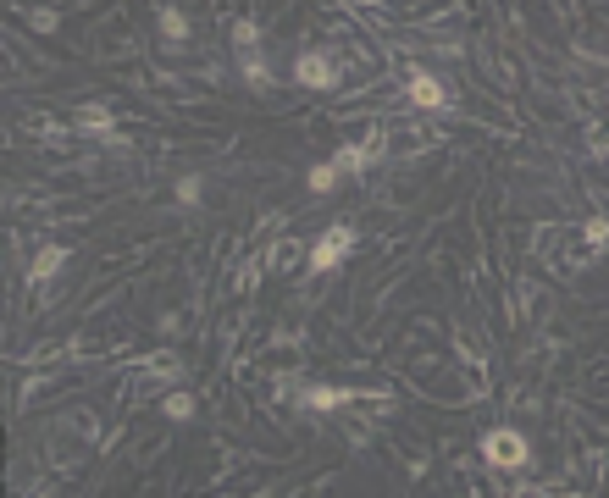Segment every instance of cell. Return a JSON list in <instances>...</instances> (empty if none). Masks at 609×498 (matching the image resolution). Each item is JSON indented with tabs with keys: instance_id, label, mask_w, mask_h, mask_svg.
<instances>
[{
	"instance_id": "1",
	"label": "cell",
	"mask_w": 609,
	"mask_h": 498,
	"mask_svg": "<svg viewBox=\"0 0 609 498\" xmlns=\"http://www.w3.org/2000/svg\"><path fill=\"white\" fill-rule=\"evenodd\" d=\"M482 460L504 476H521V471H532V443L515 427H493V432H482Z\"/></svg>"
},
{
	"instance_id": "2",
	"label": "cell",
	"mask_w": 609,
	"mask_h": 498,
	"mask_svg": "<svg viewBox=\"0 0 609 498\" xmlns=\"http://www.w3.org/2000/svg\"><path fill=\"white\" fill-rule=\"evenodd\" d=\"M349 255H355V227H349V222H333V227H322V233H316L311 261H305V266H311L316 277H327V272H338Z\"/></svg>"
},
{
	"instance_id": "3",
	"label": "cell",
	"mask_w": 609,
	"mask_h": 498,
	"mask_svg": "<svg viewBox=\"0 0 609 498\" xmlns=\"http://www.w3.org/2000/svg\"><path fill=\"white\" fill-rule=\"evenodd\" d=\"M405 95H410V106L416 111H438V117H454V89L438 78V72H427V67H410V78H405Z\"/></svg>"
},
{
	"instance_id": "4",
	"label": "cell",
	"mask_w": 609,
	"mask_h": 498,
	"mask_svg": "<svg viewBox=\"0 0 609 498\" xmlns=\"http://www.w3.org/2000/svg\"><path fill=\"white\" fill-rule=\"evenodd\" d=\"M338 78H344V56H338V50H305V56L294 61L299 89H338Z\"/></svg>"
},
{
	"instance_id": "5",
	"label": "cell",
	"mask_w": 609,
	"mask_h": 498,
	"mask_svg": "<svg viewBox=\"0 0 609 498\" xmlns=\"http://www.w3.org/2000/svg\"><path fill=\"white\" fill-rule=\"evenodd\" d=\"M366 399H377V393H366V388H344V382H311V388L299 393V404H305V410H322V415L349 410V404H366Z\"/></svg>"
},
{
	"instance_id": "6",
	"label": "cell",
	"mask_w": 609,
	"mask_h": 498,
	"mask_svg": "<svg viewBox=\"0 0 609 498\" xmlns=\"http://www.w3.org/2000/svg\"><path fill=\"white\" fill-rule=\"evenodd\" d=\"M383 133H371V139H360V144H338L333 150V166H338V178H360L366 166H377L383 161Z\"/></svg>"
},
{
	"instance_id": "7",
	"label": "cell",
	"mask_w": 609,
	"mask_h": 498,
	"mask_svg": "<svg viewBox=\"0 0 609 498\" xmlns=\"http://www.w3.org/2000/svg\"><path fill=\"white\" fill-rule=\"evenodd\" d=\"M72 133H84V139L106 144L111 133H117V111H111V100H89V106L72 111Z\"/></svg>"
},
{
	"instance_id": "8",
	"label": "cell",
	"mask_w": 609,
	"mask_h": 498,
	"mask_svg": "<svg viewBox=\"0 0 609 498\" xmlns=\"http://www.w3.org/2000/svg\"><path fill=\"white\" fill-rule=\"evenodd\" d=\"M67 261H72V249H67V244H39V249H34V261H28V283L45 288L50 277H56L61 266H67Z\"/></svg>"
},
{
	"instance_id": "9",
	"label": "cell",
	"mask_w": 609,
	"mask_h": 498,
	"mask_svg": "<svg viewBox=\"0 0 609 498\" xmlns=\"http://www.w3.org/2000/svg\"><path fill=\"white\" fill-rule=\"evenodd\" d=\"M139 371H144V382H161L167 393L183 382V360L178 355H150V360H139Z\"/></svg>"
},
{
	"instance_id": "10",
	"label": "cell",
	"mask_w": 609,
	"mask_h": 498,
	"mask_svg": "<svg viewBox=\"0 0 609 498\" xmlns=\"http://www.w3.org/2000/svg\"><path fill=\"white\" fill-rule=\"evenodd\" d=\"M239 78L250 83V89H277V72H272V61L261 56V50H250V56H239Z\"/></svg>"
},
{
	"instance_id": "11",
	"label": "cell",
	"mask_w": 609,
	"mask_h": 498,
	"mask_svg": "<svg viewBox=\"0 0 609 498\" xmlns=\"http://www.w3.org/2000/svg\"><path fill=\"white\" fill-rule=\"evenodd\" d=\"M299 261H311V255H305V244H299V238H277V244L266 249V272H294Z\"/></svg>"
},
{
	"instance_id": "12",
	"label": "cell",
	"mask_w": 609,
	"mask_h": 498,
	"mask_svg": "<svg viewBox=\"0 0 609 498\" xmlns=\"http://www.w3.org/2000/svg\"><path fill=\"white\" fill-rule=\"evenodd\" d=\"M156 28L167 45H183L189 39V12H178V6H156Z\"/></svg>"
},
{
	"instance_id": "13",
	"label": "cell",
	"mask_w": 609,
	"mask_h": 498,
	"mask_svg": "<svg viewBox=\"0 0 609 498\" xmlns=\"http://www.w3.org/2000/svg\"><path fill=\"white\" fill-rule=\"evenodd\" d=\"M582 244H587V261L609 255V222H604V216H587V222H582Z\"/></svg>"
},
{
	"instance_id": "14",
	"label": "cell",
	"mask_w": 609,
	"mask_h": 498,
	"mask_svg": "<svg viewBox=\"0 0 609 498\" xmlns=\"http://www.w3.org/2000/svg\"><path fill=\"white\" fill-rule=\"evenodd\" d=\"M305 183H311V194H338V183H344V178H338L333 161H316L311 172H305Z\"/></svg>"
},
{
	"instance_id": "15",
	"label": "cell",
	"mask_w": 609,
	"mask_h": 498,
	"mask_svg": "<svg viewBox=\"0 0 609 498\" xmlns=\"http://www.w3.org/2000/svg\"><path fill=\"white\" fill-rule=\"evenodd\" d=\"M261 277H266V255H250V261L239 266V277H233V288H239V294H255Z\"/></svg>"
},
{
	"instance_id": "16",
	"label": "cell",
	"mask_w": 609,
	"mask_h": 498,
	"mask_svg": "<svg viewBox=\"0 0 609 498\" xmlns=\"http://www.w3.org/2000/svg\"><path fill=\"white\" fill-rule=\"evenodd\" d=\"M233 45H239V56H250V50L261 45V23H250V17H239V23H233Z\"/></svg>"
},
{
	"instance_id": "17",
	"label": "cell",
	"mask_w": 609,
	"mask_h": 498,
	"mask_svg": "<svg viewBox=\"0 0 609 498\" xmlns=\"http://www.w3.org/2000/svg\"><path fill=\"white\" fill-rule=\"evenodd\" d=\"M161 410H167V415H172V421H189V415H194V393H183V388H172V393H167V399H161Z\"/></svg>"
},
{
	"instance_id": "18",
	"label": "cell",
	"mask_w": 609,
	"mask_h": 498,
	"mask_svg": "<svg viewBox=\"0 0 609 498\" xmlns=\"http://www.w3.org/2000/svg\"><path fill=\"white\" fill-rule=\"evenodd\" d=\"M200 200H205V178H178V205H189V211H194Z\"/></svg>"
},
{
	"instance_id": "19",
	"label": "cell",
	"mask_w": 609,
	"mask_h": 498,
	"mask_svg": "<svg viewBox=\"0 0 609 498\" xmlns=\"http://www.w3.org/2000/svg\"><path fill=\"white\" fill-rule=\"evenodd\" d=\"M28 28H34V34H56V28H61V12L39 6V12H28Z\"/></svg>"
},
{
	"instance_id": "20",
	"label": "cell",
	"mask_w": 609,
	"mask_h": 498,
	"mask_svg": "<svg viewBox=\"0 0 609 498\" xmlns=\"http://www.w3.org/2000/svg\"><path fill=\"white\" fill-rule=\"evenodd\" d=\"M587 155H593V161H609V128L587 133Z\"/></svg>"
},
{
	"instance_id": "21",
	"label": "cell",
	"mask_w": 609,
	"mask_h": 498,
	"mask_svg": "<svg viewBox=\"0 0 609 498\" xmlns=\"http://www.w3.org/2000/svg\"><path fill=\"white\" fill-rule=\"evenodd\" d=\"M515 498H554V493H549V487H521Z\"/></svg>"
}]
</instances>
